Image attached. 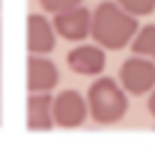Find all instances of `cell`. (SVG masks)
I'll return each mask as SVG.
<instances>
[{
	"label": "cell",
	"mask_w": 155,
	"mask_h": 148,
	"mask_svg": "<svg viewBox=\"0 0 155 148\" xmlns=\"http://www.w3.org/2000/svg\"><path fill=\"white\" fill-rule=\"evenodd\" d=\"M41 10L44 12H63V10H70V7H78V5H85V0H39Z\"/></svg>",
	"instance_id": "12"
},
{
	"label": "cell",
	"mask_w": 155,
	"mask_h": 148,
	"mask_svg": "<svg viewBox=\"0 0 155 148\" xmlns=\"http://www.w3.org/2000/svg\"><path fill=\"white\" fill-rule=\"evenodd\" d=\"M65 63L68 68L75 73V75H82V78H99L104 73V66H107V51L99 49L97 44H78L73 51H68L65 56Z\"/></svg>",
	"instance_id": "6"
},
{
	"label": "cell",
	"mask_w": 155,
	"mask_h": 148,
	"mask_svg": "<svg viewBox=\"0 0 155 148\" xmlns=\"http://www.w3.org/2000/svg\"><path fill=\"white\" fill-rule=\"evenodd\" d=\"M131 56H140L155 63V24L138 27L136 36L131 39Z\"/></svg>",
	"instance_id": "10"
},
{
	"label": "cell",
	"mask_w": 155,
	"mask_h": 148,
	"mask_svg": "<svg viewBox=\"0 0 155 148\" xmlns=\"http://www.w3.org/2000/svg\"><path fill=\"white\" fill-rule=\"evenodd\" d=\"M85 102H87V116L99 126L119 124L128 114V95L121 90L119 80L109 75H99L92 80Z\"/></svg>",
	"instance_id": "2"
},
{
	"label": "cell",
	"mask_w": 155,
	"mask_h": 148,
	"mask_svg": "<svg viewBox=\"0 0 155 148\" xmlns=\"http://www.w3.org/2000/svg\"><path fill=\"white\" fill-rule=\"evenodd\" d=\"M119 85L126 95L143 97L155 87V63L140 56H128L119 66Z\"/></svg>",
	"instance_id": "3"
},
{
	"label": "cell",
	"mask_w": 155,
	"mask_h": 148,
	"mask_svg": "<svg viewBox=\"0 0 155 148\" xmlns=\"http://www.w3.org/2000/svg\"><path fill=\"white\" fill-rule=\"evenodd\" d=\"M53 126L58 129H80L87 121V102L78 90H63L53 97Z\"/></svg>",
	"instance_id": "4"
},
{
	"label": "cell",
	"mask_w": 155,
	"mask_h": 148,
	"mask_svg": "<svg viewBox=\"0 0 155 148\" xmlns=\"http://www.w3.org/2000/svg\"><path fill=\"white\" fill-rule=\"evenodd\" d=\"M61 75L56 63L48 56H27V90L31 92H51L58 85Z\"/></svg>",
	"instance_id": "8"
},
{
	"label": "cell",
	"mask_w": 155,
	"mask_h": 148,
	"mask_svg": "<svg viewBox=\"0 0 155 148\" xmlns=\"http://www.w3.org/2000/svg\"><path fill=\"white\" fill-rule=\"evenodd\" d=\"M124 12L133 15L136 19L138 17H148L155 12V0H114Z\"/></svg>",
	"instance_id": "11"
},
{
	"label": "cell",
	"mask_w": 155,
	"mask_h": 148,
	"mask_svg": "<svg viewBox=\"0 0 155 148\" xmlns=\"http://www.w3.org/2000/svg\"><path fill=\"white\" fill-rule=\"evenodd\" d=\"M138 27H140L138 19L128 12H124L114 0H102L92 10L90 36L104 51H121L131 44Z\"/></svg>",
	"instance_id": "1"
},
{
	"label": "cell",
	"mask_w": 155,
	"mask_h": 148,
	"mask_svg": "<svg viewBox=\"0 0 155 148\" xmlns=\"http://www.w3.org/2000/svg\"><path fill=\"white\" fill-rule=\"evenodd\" d=\"M56 32L46 15L34 12L27 17V51L29 56H48L56 49Z\"/></svg>",
	"instance_id": "7"
},
{
	"label": "cell",
	"mask_w": 155,
	"mask_h": 148,
	"mask_svg": "<svg viewBox=\"0 0 155 148\" xmlns=\"http://www.w3.org/2000/svg\"><path fill=\"white\" fill-rule=\"evenodd\" d=\"M153 129H155V126H153Z\"/></svg>",
	"instance_id": "14"
},
{
	"label": "cell",
	"mask_w": 155,
	"mask_h": 148,
	"mask_svg": "<svg viewBox=\"0 0 155 148\" xmlns=\"http://www.w3.org/2000/svg\"><path fill=\"white\" fill-rule=\"evenodd\" d=\"M148 114H150V119L155 121V87L148 92Z\"/></svg>",
	"instance_id": "13"
},
{
	"label": "cell",
	"mask_w": 155,
	"mask_h": 148,
	"mask_svg": "<svg viewBox=\"0 0 155 148\" xmlns=\"http://www.w3.org/2000/svg\"><path fill=\"white\" fill-rule=\"evenodd\" d=\"M51 24H53L56 36H61L65 41H73V44H82L90 36L92 10L85 7V5H78V7H70V10L56 12L53 19H51Z\"/></svg>",
	"instance_id": "5"
},
{
	"label": "cell",
	"mask_w": 155,
	"mask_h": 148,
	"mask_svg": "<svg viewBox=\"0 0 155 148\" xmlns=\"http://www.w3.org/2000/svg\"><path fill=\"white\" fill-rule=\"evenodd\" d=\"M53 95L31 92L27 95V129L29 131H51L53 129Z\"/></svg>",
	"instance_id": "9"
}]
</instances>
